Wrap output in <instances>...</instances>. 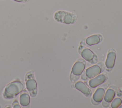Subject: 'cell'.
I'll return each mask as SVG.
<instances>
[{"instance_id":"obj_13","label":"cell","mask_w":122,"mask_h":108,"mask_svg":"<svg viewBox=\"0 0 122 108\" xmlns=\"http://www.w3.org/2000/svg\"><path fill=\"white\" fill-rule=\"evenodd\" d=\"M26 87L27 89L30 91L34 90L37 88L36 82L33 79H29L26 82Z\"/></svg>"},{"instance_id":"obj_10","label":"cell","mask_w":122,"mask_h":108,"mask_svg":"<svg viewBox=\"0 0 122 108\" xmlns=\"http://www.w3.org/2000/svg\"><path fill=\"white\" fill-rule=\"evenodd\" d=\"M101 38L99 35H94L88 37L86 39V42L89 46L93 45L100 42Z\"/></svg>"},{"instance_id":"obj_16","label":"cell","mask_w":122,"mask_h":108,"mask_svg":"<svg viewBox=\"0 0 122 108\" xmlns=\"http://www.w3.org/2000/svg\"><path fill=\"white\" fill-rule=\"evenodd\" d=\"M120 108H122V105H121V106H120Z\"/></svg>"},{"instance_id":"obj_14","label":"cell","mask_w":122,"mask_h":108,"mask_svg":"<svg viewBox=\"0 0 122 108\" xmlns=\"http://www.w3.org/2000/svg\"><path fill=\"white\" fill-rule=\"evenodd\" d=\"M122 103V100L120 98H116L111 103V107L113 108H118Z\"/></svg>"},{"instance_id":"obj_11","label":"cell","mask_w":122,"mask_h":108,"mask_svg":"<svg viewBox=\"0 0 122 108\" xmlns=\"http://www.w3.org/2000/svg\"><path fill=\"white\" fill-rule=\"evenodd\" d=\"M115 96V92L114 90L112 89H108L104 95V99L106 102L109 103L111 102Z\"/></svg>"},{"instance_id":"obj_8","label":"cell","mask_w":122,"mask_h":108,"mask_svg":"<svg viewBox=\"0 0 122 108\" xmlns=\"http://www.w3.org/2000/svg\"><path fill=\"white\" fill-rule=\"evenodd\" d=\"M116 58V54L113 51L108 53L105 61L106 67L108 69H112L113 67Z\"/></svg>"},{"instance_id":"obj_6","label":"cell","mask_w":122,"mask_h":108,"mask_svg":"<svg viewBox=\"0 0 122 108\" xmlns=\"http://www.w3.org/2000/svg\"><path fill=\"white\" fill-rule=\"evenodd\" d=\"M75 87L87 97H91L92 94V91L89 88L81 81L77 82L75 84Z\"/></svg>"},{"instance_id":"obj_1","label":"cell","mask_w":122,"mask_h":108,"mask_svg":"<svg viewBox=\"0 0 122 108\" xmlns=\"http://www.w3.org/2000/svg\"><path fill=\"white\" fill-rule=\"evenodd\" d=\"M23 88V85L20 81H14L9 84L5 88L4 97L6 98H13Z\"/></svg>"},{"instance_id":"obj_3","label":"cell","mask_w":122,"mask_h":108,"mask_svg":"<svg viewBox=\"0 0 122 108\" xmlns=\"http://www.w3.org/2000/svg\"><path fill=\"white\" fill-rule=\"evenodd\" d=\"M81 56L86 60L93 63L97 61V58L94 53L88 48H85L81 52Z\"/></svg>"},{"instance_id":"obj_5","label":"cell","mask_w":122,"mask_h":108,"mask_svg":"<svg viewBox=\"0 0 122 108\" xmlns=\"http://www.w3.org/2000/svg\"><path fill=\"white\" fill-rule=\"evenodd\" d=\"M106 80V77L103 74L97 76L95 78L91 79L89 82V86L92 88H95L102 84Z\"/></svg>"},{"instance_id":"obj_7","label":"cell","mask_w":122,"mask_h":108,"mask_svg":"<svg viewBox=\"0 0 122 108\" xmlns=\"http://www.w3.org/2000/svg\"><path fill=\"white\" fill-rule=\"evenodd\" d=\"M85 69V64L81 61H78L75 63L72 68L71 73L74 75L79 76L83 71Z\"/></svg>"},{"instance_id":"obj_9","label":"cell","mask_w":122,"mask_h":108,"mask_svg":"<svg viewBox=\"0 0 122 108\" xmlns=\"http://www.w3.org/2000/svg\"><path fill=\"white\" fill-rule=\"evenodd\" d=\"M105 94V90L102 88H98L96 89L93 95V99L96 102H100L102 101Z\"/></svg>"},{"instance_id":"obj_4","label":"cell","mask_w":122,"mask_h":108,"mask_svg":"<svg viewBox=\"0 0 122 108\" xmlns=\"http://www.w3.org/2000/svg\"><path fill=\"white\" fill-rule=\"evenodd\" d=\"M101 72V69L98 65H94L86 70V75L89 78H92Z\"/></svg>"},{"instance_id":"obj_15","label":"cell","mask_w":122,"mask_h":108,"mask_svg":"<svg viewBox=\"0 0 122 108\" xmlns=\"http://www.w3.org/2000/svg\"><path fill=\"white\" fill-rule=\"evenodd\" d=\"M14 1H17V2H22L24 0H13Z\"/></svg>"},{"instance_id":"obj_12","label":"cell","mask_w":122,"mask_h":108,"mask_svg":"<svg viewBox=\"0 0 122 108\" xmlns=\"http://www.w3.org/2000/svg\"><path fill=\"white\" fill-rule=\"evenodd\" d=\"M20 102L23 106H26L30 103V97L27 94H22L20 96Z\"/></svg>"},{"instance_id":"obj_2","label":"cell","mask_w":122,"mask_h":108,"mask_svg":"<svg viewBox=\"0 0 122 108\" xmlns=\"http://www.w3.org/2000/svg\"><path fill=\"white\" fill-rule=\"evenodd\" d=\"M55 19L60 22L66 24L73 23L76 20V16L64 11H59L55 13Z\"/></svg>"}]
</instances>
